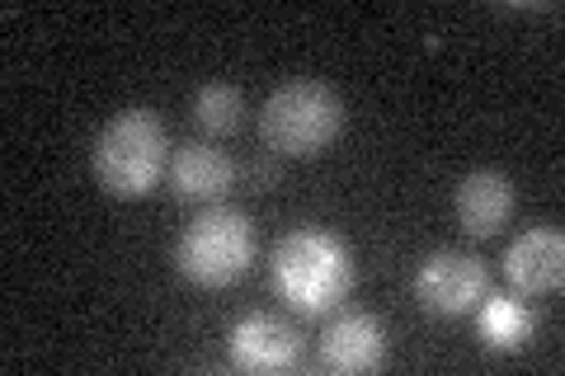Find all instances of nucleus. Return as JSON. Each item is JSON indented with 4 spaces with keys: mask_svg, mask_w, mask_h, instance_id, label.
<instances>
[{
    "mask_svg": "<svg viewBox=\"0 0 565 376\" xmlns=\"http://www.w3.org/2000/svg\"><path fill=\"white\" fill-rule=\"evenodd\" d=\"M274 292L297 315H326L353 292V255L326 226H297L274 249Z\"/></svg>",
    "mask_w": 565,
    "mask_h": 376,
    "instance_id": "obj_1",
    "label": "nucleus"
},
{
    "mask_svg": "<svg viewBox=\"0 0 565 376\" xmlns=\"http://www.w3.org/2000/svg\"><path fill=\"white\" fill-rule=\"evenodd\" d=\"M90 165L99 189L118 203H137L170 170V132L156 109H122L99 128Z\"/></svg>",
    "mask_w": 565,
    "mask_h": 376,
    "instance_id": "obj_2",
    "label": "nucleus"
},
{
    "mask_svg": "<svg viewBox=\"0 0 565 376\" xmlns=\"http://www.w3.org/2000/svg\"><path fill=\"white\" fill-rule=\"evenodd\" d=\"M255 264V222L241 207H203L174 245V268L193 288H232Z\"/></svg>",
    "mask_w": 565,
    "mask_h": 376,
    "instance_id": "obj_3",
    "label": "nucleus"
},
{
    "mask_svg": "<svg viewBox=\"0 0 565 376\" xmlns=\"http://www.w3.org/2000/svg\"><path fill=\"white\" fill-rule=\"evenodd\" d=\"M344 128V104L321 80H292L274 89L259 109L264 147L282 160H311L321 155Z\"/></svg>",
    "mask_w": 565,
    "mask_h": 376,
    "instance_id": "obj_4",
    "label": "nucleus"
},
{
    "mask_svg": "<svg viewBox=\"0 0 565 376\" xmlns=\"http://www.w3.org/2000/svg\"><path fill=\"white\" fill-rule=\"evenodd\" d=\"M490 292V273L476 255H462V249H444V255H429L415 273V301L429 315H471Z\"/></svg>",
    "mask_w": 565,
    "mask_h": 376,
    "instance_id": "obj_5",
    "label": "nucleus"
},
{
    "mask_svg": "<svg viewBox=\"0 0 565 376\" xmlns=\"http://www.w3.org/2000/svg\"><path fill=\"white\" fill-rule=\"evenodd\" d=\"M226 348H232V367H241V372H288L297 357H302V334H297L288 320L255 311L232 325Z\"/></svg>",
    "mask_w": 565,
    "mask_h": 376,
    "instance_id": "obj_6",
    "label": "nucleus"
},
{
    "mask_svg": "<svg viewBox=\"0 0 565 376\" xmlns=\"http://www.w3.org/2000/svg\"><path fill=\"white\" fill-rule=\"evenodd\" d=\"M504 273L523 297H552L565 282V236L556 226H533L504 249Z\"/></svg>",
    "mask_w": 565,
    "mask_h": 376,
    "instance_id": "obj_7",
    "label": "nucleus"
},
{
    "mask_svg": "<svg viewBox=\"0 0 565 376\" xmlns=\"http://www.w3.org/2000/svg\"><path fill=\"white\" fill-rule=\"evenodd\" d=\"M232 184H236L232 155L207 147V141H184V147L170 155V189L180 203H199V207L222 203L226 193H232Z\"/></svg>",
    "mask_w": 565,
    "mask_h": 376,
    "instance_id": "obj_8",
    "label": "nucleus"
},
{
    "mask_svg": "<svg viewBox=\"0 0 565 376\" xmlns=\"http://www.w3.org/2000/svg\"><path fill=\"white\" fill-rule=\"evenodd\" d=\"M386 363V330L373 315L349 311L321 334V367L340 372V376H359V372H377Z\"/></svg>",
    "mask_w": 565,
    "mask_h": 376,
    "instance_id": "obj_9",
    "label": "nucleus"
},
{
    "mask_svg": "<svg viewBox=\"0 0 565 376\" xmlns=\"http://www.w3.org/2000/svg\"><path fill=\"white\" fill-rule=\"evenodd\" d=\"M514 203H519V193H514V179L500 174V170H471L462 184H457V222H462L467 236H494L509 217H514Z\"/></svg>",
    "mask_w": 565,
    "mask_h": 376,
    "instance_id": "obj_10",
    "label": "nucleus"
},
{
    "mask_svg": "<svg viewBox=\"0 0 565 376\" xmlns=\"http://www.w3.org/2000/svg\"><path fill=\"white\" fill-rule=\"evenodd\" d=\"M476 325H481L486 348L494 353H519L533 339V311L514 297H486L476 307Z\"/></svg>",
    "mask_w": 565,
    "mask_h": 376,
    "instance_id": "obj_11",
    "label": "nucleus"
},
{
    "mask_svg": "<svg viewBox=\"0 0 565 376\" xmlns=\"http://www.w3.org/2000/svg\"><path fill=\"white\" fill-rule=\"evenodd\" d=\"M193 122L212 137H226L245 122V99L236 85H203L199 99H193Z\"/></svg>",
    "mask_w": 565,
    "mask_h": 376,
    "instance_id": "obj_12",
    "label": "nucleus"
},
{
    "mask_svg": "<svg viewBox=\"0 0 565 376\" xmlns=\"http://www.w3.org/2000/svg\"><path fill=\"white\" fill-rule=\"evenodd\" d=\"M250 179H255L259 189H269V184H274V170H269V165H255V170H250Z\"/></svg>",
    "mask_w": 565,
    "mask_h": 376,
    "instance_id": "obj_13",
    "label": "nucleus"
}]
</instances>
